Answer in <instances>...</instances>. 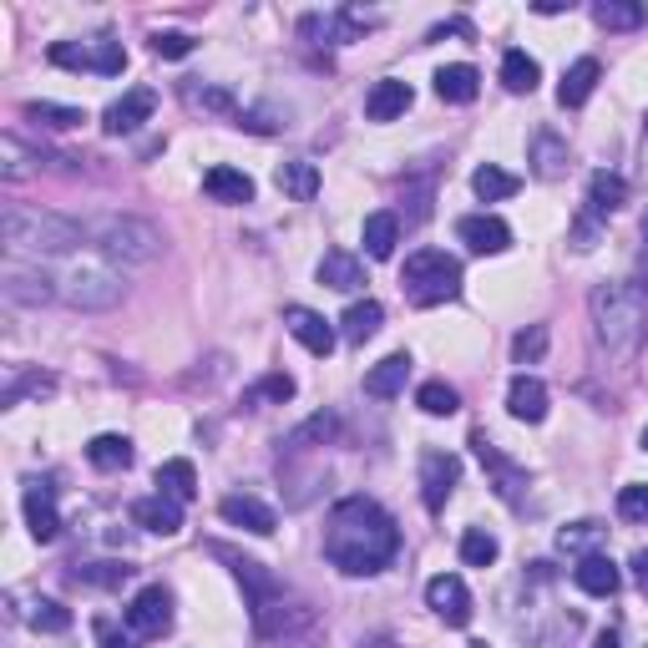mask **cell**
<instances>
[{
    "label": "cell",
    "mask_w": 648,
    "mask_h": 648,
    "mask_svg": "<svg viewBox=\"0 0 648 648\" xmlns=\"http://www.w3.org/2000/svg\"><path fill=\"white\" fill-rule=\"evenodd\" d=\"M400 547V532H396V516L385 512L380 502L371 497H344L334 502L330 512V527H325V557L344 578H371L380 572Z\"/></svg>",
    "instance_id": "obj_1"
},
{
    "label": "cell",
    "mask_w": 648,
    "mask_h": 648,
    "mask_svg": "<svg viewBox=\"0 0 648 648\" xmlns=\"http://www.w3.org/2000/svg\"><path fill=\"white\" fill-rule=\"evenodd\" d=\"M0 239L11 259H36V264H52V259H67L87 243V228L61 218V213L31 208V203H5L0 208Z\"/></svg>",
    "instance_id": "obj_2"
},
{
    "label": "cell",
    "mask_w": 648,
    "mask_h": 648,
    "mask_svg": "<svg viewBox=\"0 0 648 648\" xmlns=\"http://www.w3.org/2000/svg\"><path fill=\"white\" fill-rule=\"evenodd\" d=\"M588 309H593L598 344H603L613 360H634L638 350H644V340H648V294L638 289V284H628V278H618V284H598L593 299H588Z\"/></svg>",
    "instance_id": "obj_3"
},
{
    "label": "cell",
    "mask_w": 648,
    "mask_h": 648,
    "mask_svg": "<svg viewBox=\"0 0 648 648\" xmlns=\"http://www.w3.org/2000/svg\"><path fill=\"white\" fill-rule=\"evenodd\" d=\"M52 274L56 284V299H67L71 309H112L122 305V269L96 249H77L67 259H52V264H41Z\"/></svg>",
    "instance_id": "obj_4"
},
{
    "label": "cell",
    "mask_w": 648,
    "mask_h": 648,
    "mask_svg": "<svg viewBox=\"0 0 648 648\" xmlns=\"http://www.w3.org/2000/svg\"><path fill=\"white\" fill-rule=\"evenodd\" d=\"M87 243L96 253H106L112 264H152L162 253V234L143 218H127V213H102V218H87Z\"/></svg>",
    "instance_id": "obj_5"
},
{
    "label": "cell",
    "mask_w": 648,
    "mask_h": 648,
    "mask_svg": "<svg viewBox=\"0 0 648 648\" xmlns=\"http://www.w3.org/2000/svg\"><path fill=\"white\" fill-rule=\"evenodd\" d=\"M400 289H406V299L416 309H436L462 294V264H456L446 249L410 253L406 269H400Z\"/></svg>",
    "instance_id": "obj_6"
},
{
    "label": "cell",
    "mask_w": 648,
    "mask_h": 648,
    "mask_svg": "<svg viewBox=\"0 0 648 648\" xmlns=\"http://www.w3.org/2000/svg\"><path fill=\"white\" fill-rule=\"evenodd\" d=\"M0 294L11 299V305H46V299H56V284L46 269H26L21 259H5V269H0Z\"/></svg>",
    "instance_id": "obj_7"
},
{
    "label": "cell",
    "mask_w": 648,
    "mask_h": 648,
    "mask_svg": "<svg viewBox=\"0 0 648 648\" xmlns=\"http://www.w3.org/2000/svg\"><path fill=\"white\" fill-rule=\"evenodd\" d=\"M127 628H133L137 638H158V634H168L172 628V598H168V588H143V593L127 603Z\"/></svg>",
    "instance_id": "obj_8"
},
{
    "label": "cell",
    "mask_w": 648,
    "mask_h": 648,
    "mask_svg": "<svg viewBox=\"0 0 648 648\" xmlns=\"http://www.w3.org/2000/svg\"><path fill=\"white\" fill-rule=\"evenodd\" d=\"M425 603H431V613H436L441 623H451V628H466V623H471V593H466V582L456 578V572H441V578L425 582Z\"/></svg>",
    "instance_id": "obj_9"
},
{
    "label": "cell",
    "mask_w": 648,
    "mask_h": 648,
    "mask_svg": "<svg viewBox=\"0 0 648 648\" xmlns=\"http://www.w3.org/2000/svg\"><path fill=\"white\" fill-rule=\"evenodd\" d=\"M456 481H462V462H456L451 451H425L421 456V497L431 512H441V507L451 502Z\"/></svg>",
    "instance_id": "obj_10"
},
{
    "label": "cell",
    "mask_w": 648,
    "mask_h": 648,
    "mask_svg": "<svg viewBox=\"0 0 648 648\" xmlns=\"http://www.w3.org/2000/svg\"><path fill=\"white\" fill-rule=\"evenodd\" d=\"M218 557H228V562H234V578H239L243 588H249V598H253V623H259V628H269V603L278 598V582L269 578L264 562H253V557H234L228 547H218Z\"/></svg>",
    "instance_id": "obj_11"
},
{
    "label": "cell",
    "mask_w": 648,
    "mask_h": 648,
    "mask_svg": "<svg viewBox=\"0 0 648 648\" xmlns=\"http://www.w3.org/2000/svg\"><path fill=\"white\" fill-rule=\"evenodd\" d=\"M21 507H26V527L36 543H52L56 532H61V516H56V497L52 487L41 477H26V487H21Z\"/></svg>",
    "instance_id": "obj_12"
},
{
    "label": "cell",
    "mask_w": 648,
    "mask_h": 648,
    "mask_svg": "<svg viewBox=\"0 0 648 648\" xmlns=\"http://www.w3.org/2000/svg\"><path fill=\"white\" fill-rule=\"evenodd\" d=\"M471 446H477L481 466L491 471V487H497V497H502V502H516V497H522V487H527V471L507 462L502 451H497V441H487V431H477V436H471Z\"/></svg>",
    "instance_id": "obj_13"
},
{
    "label": "cell",
    "mask_w": 648,
    "mask_h": 648,
    "mask_svg": "<svg viewBox=\"0 0 648 648\" xmlns=\"http://www.w3.org/2000/svg\"><path fill=\"white\" fill-rule=\"evenodd\" d=\"M456 239H462L471 253H507L512 228H507L497 213H466L462 224H456Z\"/></svg>",
    "instance_id": "obj_14"
},
{
    "label": "cell",
    "mask_w": 648,
    "mask_h": 648,
    "mask_svg": "<svg viewBox=\"0 0 648 648\" xmlns=\"http://www.w3.org/2000/svg\"><path fill=\"white\" fill-rule=\"evenodd\" d=\"M152 106H158V92H147V87H133L127 96H117V102L102 112V127L112 137H122V133H137L147 117H152Z\"/></svg>",
    "instance_id": "obj_15"
},
{
    "label": "cell",
    "mask_w": 648,
    "mask_h": 648,
    "mask_svg": "<svg viewBox=\"0 0 648 648\" xmlns=\"http://www.w3.org/2000/svg\"><path fill=\"white\" fill-rule=\"evenodd\" d=\"M284 330H289L294 340L305 344L309 355H330V350H334L330 319L315 315V309H305V305H289V309H284Z\"/></svg>",
    "instance_id": "obj_16"
},
{
    "label": "cell",
    "mask_w": 648,
    "mask_h": 648,
    "mask_svg": "<svg viewBox=\"0 0 648 648\" xmlns=\"http://www.w3.org/2000/svg\"><path fill=\"white\" fill-rule=\"evenodd\" d=\"M224 522H234V527L253 532V537H269V532L278 527L274 507H264L259 497H249V491H234V497H224Z\"/></svg>",
    "instance_id": "obj_17"
},
{
    "label": "cell",
    "mask_w": 648,
    "mask_h": 648,
    "mask_svg": "<svg viewBox=\"0 0 648 648\" xmlns=\"http://www.w3.org/2000/svg\"><path fill=\"white\" fill-rule=\"evenodd\" d=\"M133 522L147 532H158V537H172V532L183 527V502H172V497L152 491V497H143V502L133 507Z\"/></svg>",
    "instance_id": "obj_18"
},
{
    "label": "cell",
    "mask_w": 648,
    "mask_h": 648,
    "mask_svg": "<svg viewBox=\"0 0 648 648\" xmlns=\"http://www.w3.org/2000/svg\"><path fill=\"white\" fill-rule=\"evenodd\" d=\"M507 410H512L516 421L537 425L547 416V385L537 380V375H516V380L507 385Z\"/></svg>",
    "instance_id": "obj_19"
},
{
    "label": "cell",
    "mask_w": 648,
    "mask_h": 648,
    "mask_svg": "<svg viewBox=\"0 0 648 648\" xmlns=\"http://www.w3.org/2000/svg\"><path fill=\"white\" fill-rule=\"evenodd\" d=\"M406 380H410V355H406V350H396V355H385L380 365H371V371H365V396L390 400V396H400V390H406Z\"/></svg>",
    "instance_id": "obj_20"
},
{
    "label": "cell",
    "mask_w": 648,
    "mask_h": 648,
    "mask_svg": "<svg viewBox=\"0 0 648 648\" xmlns=\"http://www.w3.org/2000/svg\"><path fill=\"white\" fill-rule=\"evenodd\" d=\"M572 582H578L582 593H593V598H613L618 593V568H613V557H603V553H588L578 562V568H572Z\"/></svg>",
    "instance_id": "obj_21"
},
{
    "label": "cell",
    "mask_w": 648,
    "mask_h": 648,
    "mask_svg": "<svg viewBox=\"0 0 648 648\" xmlns=\"http://www.w3.org/2000/svg\"><path fill=\"white\" fill-rule=\"evenodd\" d=\"M319 284H330V289H340V294H355L360 284H365V264H360L355 253L330 249L319 259Z\"/></svg>",
    "instance_id": "obj_22"
},
{
    "label": "cell",
    "mask_w": 648,
    "mask_h": 648,
    "mask_svg": "<svg viewBox=\"0 0 648 648\" xmlns=\"http://www.w3.org/2000/svg\"><path fill=\"white\" fill-rule=\"evenodd\" d=\"M406 106H410V87L406 81H396V77H385V81H375L371 96H365V117L371 122H396Z\"/></svg>",
    "instance_id": "obj_23"
},
{
    "label": "cell",
    "mask_w": 648,
    "mask_h": 648,
    "mask_svg": "<svg viewBox=\"0 0 648 648\" xmlns=\"http://www.w3.org/2000/svg\"><path fill=\"white\" fill-rule=\"evenodd\" d=\"M477 92H481L477 67H466V61H456V67H441V71H436V96H441V102L466 106V102H477Z\"/></svg>",
    "instance_id": "obj_24"
},
{
    "label": "cell",
    "mask_w": 648,
    "mask_h": 648,
    "mask_svg": "<svg viewBox=\"0 0 648 648\" xmlns=\"http://www.w3.org/2000/svg\"><path fill=\"white\" fill-rule=\"evenodd\" d=\"M203 193L218 203H249L253 198V178L239 168H208L203 172Z\"/></svg>",
    "instance_id": "obj_25"
},
{
    "label": "cell",
    "mask_w": 648,
    "mask_h": 648,
    "mask_svg": "<svg viewBox=\"0 0 648 648\" xmlns=\"http://www.w3.org/2000/svg\"><path fill=\"white\" fill-rule=\"evenodd\" d=\"M598 77H603V67H598L593 56H582V61H572V67L562 71V87H557V102H562V106H582L588 96H593Z\"/></svg>",
    "instance_id": "obj_26"
},
{
    "label": "cell",
    "mask_w": 648,
    "mask_h": 648,
    "mask_svg": "<svg viewBox=\"0 0 648 648\" xmlns=\"http://www.w3.org/2000/svg\"><path fill=\"white\" fill-rule=\"evenodd\" d=\"M628 203V183H623L618 172H593V183H588V213L593 218H609Z\"/></svg>",
    "instance_id": "obj_27"
},
{
    "label": "cell",
    "mask_w": 648,
    "mask_h": 648,
    "mask_svg": "<svg viewBox=\"0 0 648 648\" xmlns=\"http://www.w3.org/2000/svg\"><path fill=\"white\" fill-rule=\"evenodd\" d=\"M158 491L172 497V502H193V497H198V471H193V462H183V456L162 462L158 466Z\"/></svg>",
    "instance_id": "obj_28"
},
{
    "label": "cell",
    "mask_w": 648,
    "mask_h": 648,
    "mask_svg": "<svg viewBox=\"0 0 648 648\" xmlns=\"http://www.w3.org/2000/svg\"><path fill=\"white\" fill-rule=\"evenodd\" d=\"M360 239H365V253H371V259H390L400 243V218L396 213H371L365 228H360Z\"/></svg>",
    "instance_id": "obj_29"
},
{
    "label": "cell",
    "mask_w": 648,
    "mask_h": 648,
    "mask_svg": "<svg viewBox=\"0 0 648 648\" xmlns=\"http://www.w3.org/2000/svg\"><path fill=\"white\" fill-rule=\"evenodd\" d=\"M380 319H385V309L375 305V299H360V305H350V309H344L340 334H344L350 344H365L375 330H380Z\"/></svg>",
    "instance_id": "obj_30"
},
{
    "label": "cell",
    "mask_w": 648,
    "mask_h": 648,
    "mask_svg": "<svg viewBox=\"0 0 648 648\" xmlns=\"http://www.w3.org/2000/svg\"><path fill=\"white\" fill-rule=\"evenodd\" d=\"M87 462L102 466V471H127L133 466V441L127 436H92V446H87Z\"/></svg>",
    "instance_id": "obj_31"
},
{
    "label": "cell",
    "mask_w": 648,
    "mask_h": 648,
    "mask_svg": "<svg viewBox=\"0 0 648 648\" xmlns=\"http://www.w3.org/2000/svg\"><path fill=\"white\" fill-rule=\"evenodd\" d=\"M278 187H284L289 198H299V203H315V193H319V168H315V162H305V158L284 162V168H278Z\"/></svg>",
    "instance_id": "obj_32"
},
{
    "label": "cell",
    "mask_w": 648,
    "mask_h": 648,
    "mask_svg": "<svg viewBox=\"0 0 648 648\" xmlns=\"http://www.w3.org/2000/svg\"><path fill=\"white\" fill-rule=\"evenodd\" d=\"M537 81H543V67H537V61H532L527 52H507L502 56V87L507 92H537Z\"/></svg>",
    "instance_id": "obj_33"
},
{
    "label": "cell",
    "mask_w": 648,
    "mask_h": 648,
    "mask_svg": "<svg viewBox=\"0 0 648 648\" xmlns=\"http://www.w3.org/2000/svg\"><path fill=\"white\" fill-rule=\"evenodd\" d=\"M593 21L603 31H638L644 26V5H638V0H598Z\"/></svg>",
    "instance_id": "obj_34"
},
{
    "label": "cell",
    "mask_w": 648,
    "mask_h": 648,
    "mask_svg": "<svg viewBox=\"0 0 648 648\" xmlns=\"http://www.w3.org/2000/svg\"><path fill=\"white\" fill-rule=\"evenodd\" d=\"M21 618H26L31 628H41V634H67V628H71V613L61 609L56 598H26Z\"/></svg>",
    "instance_id": "obj_35"
},
{
    "label": "cell",
    "mask_w": 648,
    "mask_h": 648,
    "mask_svg": "<svg viewBox=\"0 0 648 648\" xmlns=\"http://www.w3.org/2000/svg\"><path fill=\"white\" fill-rule=\"evenodd\" d=\"M471 187H477V198L497 203V198H512L522 183H516V172H507V168H497V162H487V168L471 172Z\"/></svg>",
    "instance_id": "obj_36"
},
{
    "label": "cell",
    "mask_w": 648,
    "mask_h": 648,
    "mask_svg": "<svg viewBox=\"0 0 648 648\" xmlns=\"http://www.w3.org/2000/svg\"><path fill=\"white\" fill-rule=\"evenodd\" d=\"M26 117L41 122V127L67 133V127H81V122H87V112H81V106H56V102H26Z\"/></svg>",
    "instance_id": "obj_37"
},
{
    "label": "cell",
    "mask_w": 648,
    "mask_h": 648,
    "mask_svg": "<svg viewBox=\"0 0 648 648\" xmlns=\"http://www.w3.org/2000/svg\"><path fill=\"white\" fill-rule=\"evenodd\" d=\"M416 406H421L425 416H456V410H462V396H456L446 380H425L421 390H416Z\"/></svg>",
    "instance_id": "obj_38"
},
{
    "label": "cell",
    "mask_w": 648,
    "mask_h": 648,
    "mask_svg": "<svg viewBox=\"0 0 648 648\" xmlns=\"http://www.w3.org/2000/svg\"><path fill=\"white\" fill-rule=\"evenodd\" d=\"M497 553H502V547H497V537H491L487 527H471L462 537V562H466V568H491Z\"/></svg>",
    "instance_id": "obj_39"
},
{
    "label": "cell",
    "mask_w": 648,
    "mask_h": 648,
    "mask_svg": "<svg viewBox=\"0 0 648 648\" xmlns=\"http://www.w3.org/2000/svg\"><path fill=\"white\" fill-rule=\"evenodd\" d=\"M122 67H127V52H122V41L96 36V41H92V71H96V77H122Z\"/></svg>",
    "instance_id": "obj_40"
},
{
    "label": "cell",
    "mask_w": 648,
    "mask_h": 648,
    "mask_svg": "<svg viewBox=\"0 0 648 648\" xmlns=\"http://www.w3.org/2000/svg\"><path fill=\"white\" fill-rule=\"evenodd\" d=\"M532 158H537V172H543V178H557V172H562V162H568V143H557L553 133H537V143H532Z\"/></svg>",
    "instance_id": "obj_41"
},
{
    "label": "cell",
    "mask_w": 648,
    "mask_h": 648,
    "mask_svg": "<svg viewBox=\"0 0 648 648\" xmlns=\"http://www.w3.org/2000/svg\"><path fill=\"white\" fill-rule=\"evenodd\" d=\"M547 355V325H527V330L512 340V360L516 365H537Z\"/></svg>",
    "instance_id": "obj_42"
},
{
    "label": "cell",
    "mask_w": 648,
    "mask_h": 648,
    "mask_svg": "<svg viewBox=\"0 0 648 648\" xmlns=\"http://www.w3.org/2000/svg\"><path fill=\"white\" fill-rule=\"evenodd\" d=\"M56 390V380L52 375H11V385H5V390H0V400H5V406H21V396H52Z\"/></svg>",
    "instance_id": "obj_43"
},
{
    "label": "cell",
    "mask_w": 648,
    "mask_h": 648,
    "mask_svg": "<svg viewBox=\"0 0 648 648\" xmlns=\"http://www.w3.org/2000/svg\"><path fill=\"white\" fill-rule=\"evenodd\" d=\"M52 67L92 71V41H56V46H52Z\"/></svg>",
    "instance_id": "obj_44"
},
{
    "label": "cell",
    "mask_w": 648,
    "mask_h": 648,
    "mask_svg": "<svg viewBox=\"0 0 648 648\" xmlns=\"http://www.w3.org/2000/svg\"><path fill=\"white\" fill-rule=\"evenodd\" d=\"M0 158H5V162H0V172H5V183H21V178H26V158H31V152H26V147H21V137H15V133H5V137H0Z\"/></svg>",
    "instance_id": "obj_45"
},
{
    "label": "cell",
    "mask_w": 648,
    "mask_h": 648,
    "mask_svg": "<svg viewBox=\"0 0 648 648\" xmlns=\"http://www.w3.org/2000/svg\"><path fill=\"white\" fill-rule=\"evenodd\" d=\"M598 543H603V527H598V522H572V527H562V537H557L562 553H582V547H598Z\"/></svg>",
    "instance_id": "obj_46"
},
{
    "label": "cell",
    "mask_w": 648,
    "mask_h": 648,
    "mask_svg": "<svg viewBox=\"0 0 648 648\" xmlns=\"http://www.w3.org/2000/svg\"><path fill=\"white\" fill-rule=\"evenodd\" d=\"M618 516L623 522H648V487L644 481H634V487L618 491Z\"/></svg>",
    "instance_id": "obj_47"
},
{
    "label": "cell",
    "mask_w": 648,
    "mask_h": 648,
    "mask_svg": "<svg viewBox=\"0 0 648 648\" xmlns=\"http://www.w3.org/2000/svg\"><path fill=\"white\" fill-rule=\"evenodd\" d=\"M152 52H158L162 61H183V56L193 52V36H183V31H158V36H152Z\"/></svg>",
    "instance_id": "obj_48"
},
{
    "label": "cell",
    "mask_w": 648,
    "mask_h": 648,
    "mask_svg": "<svg viewBox=\"0 0 648 648\" xmlns=\"http://www.w3.org/2000/svg\"><path fill=\"white\" fill-rule=\"evenodd\" d=\"M334 436V416H315V421H305L299 431L289 436V446L299 451V446H309V441H330Z\"/></svg>",
    "instance_id": "obj_49"
},
{
    "label": "cell",
    "mask_w": 648,
    "mask_h": 648,
    "mask_svg": "<svg viewBox=\"0 0 648 648\" xmlns=\"http://www.w3.org/2000/svg\"><path fill=\"white\" fill-rule=\"evenodd\" d=\"M187 102L208 106V112H234V96L218 92V87H187Z\"/></svg>",
    "instance_id": "obj_50"
},
{
    "label": "cell",
    "mask_w": 648,
    "mask_h": 648,
    "mask_svg": "<svg viewBox=\"0 0 648 648\" xmlns=\"http://www.w3.org/2000/svg\"><path fill=\"white\" fill-rule=\"evenodd\" d=\"M133 568H117V562H96V568H81L77 578H87V582H102V588H117L122 578H127Z\"/></svg>",
    "instance_id": "obj_51"
},
{
    "label": "cell",
    "mask_w": 648,
    "mask_h": 648,
    "mask_svg": "<svg viewBox=\"0 0 648 648\" xmlns=\"http://www.w3.org/2000/svg\"><path fill=\"white\" fill-rule=\"evenodd\" d=\"M294 396V380L289 375H269L264 385H259V400H289Z\"/></svg>",
    "instance_id": "obj_52"
},
{
    "label": "cell",
    "mask_w": 648,
    "mask_h": 648,
    "mask_svg": "<svg viewBox=\"0 0 648 648\" xmlns=\"http://www.w3.org/2000/svg\"><path fill=\"white\" fill-rule=\"evenodd\" d=\"M96 638H102V648H137V638H122L112 623H96Z\"/></svg>",
    "instance_id": "obj_53"
},
{
    "label": "cell",
    "mask_w": 648,
    "mask_h": 648,
    "mask_svg": "<svg viewBox=\"0 0 648 648\" xmlns=\"http://www.w3.org/2000/svg\"><path fill=\"white\" fill-rule=\"evenodd\" d=\"M634 578H638V588L648 593V547L644 553H634Z\"/></svg>",
    "instance_id": "obj_54"
},
{
    "label": "cell",
    "mask_w": 648,
    "mask_h": 648,
    "mask_svg": "<svg viewBox=\"0 0 648 648\" xmlns=\"http://www.w3.org/2000/svg\"><path fill=\"white\" fill-rule=\"evenodd\" d=\"M557 11H568L562 0H537V15H557Z\"/></svg>",
    "instance_id": "obj_55"
},
{
    "label": "cell",
    "mask_w": 648,
    "mask_h": 648,
    "mask_svg": "<svg viewBox=\"0 0 648 648\" xmlns=\"http://www.w3.org/2000/svg\"><path fill=\"white\" fill-rule=\"evenodd\" d=\"M593 648H618V638H613V634H598V644Z\"/></svg>",
    "instance_id": "obj_56"
},
{
    "label": "cell",
    "mask_w": 648,
    "mask_h": 648,
    "mask_svg": "<svg viewBox=\"0 0 648 648\" xmlns=\"http://www.w3.org/2000/svg\"><path fill=\"white\" fill-rule=\"evenodd\" d=\"M644 249H648V218H644Z\"/></svg>",
    "instance_id": "obj_57"
},
{
    "label": "cell",
    "mask_w": 648,
    "mask_h": 648,
    "mask_svg": "<svg viewBox=\"0 0 648 648\" xmlns=\"http://www.w3.org/2000/svg\"><path fill=\"white\" fill-rule=\"evenodd\" d=\"M644 451H648V425H644Z\"/></svg>",
    "instance_id": "obj_58"
}]
</instances>
